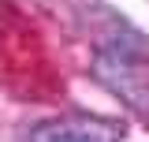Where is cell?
<instances>
[{"mask_svg":"<svg viewBox=\"0 0 149 142\" xmlns=\"http://www.w3.org/2000/svg\"><path fill=\"white\" fill-rule=\"evenodd\" d=\"M119 138H123L119 120L67 112V116H52V120H41L37 127H30L22 142H119Z\"/></svg>","mask_w":149,"mask_h":142,"instance_id":"1","label":"cell"}]
</instances>
